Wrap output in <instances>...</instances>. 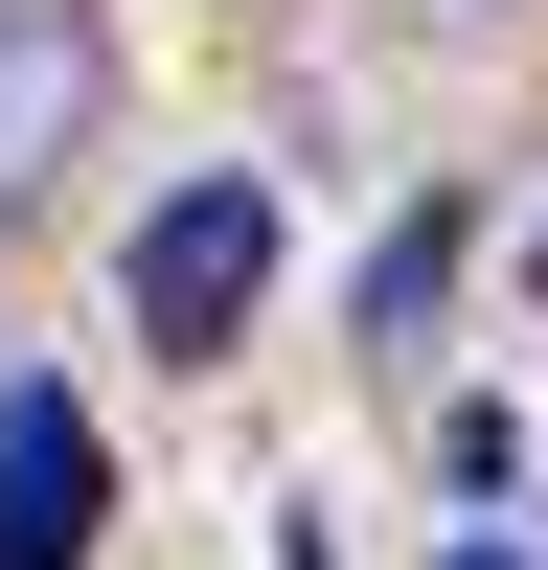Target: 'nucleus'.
<instances>
[{
    "label": "nucleus",
    "mask_w": 548,
    "mask_h": 570,
    "mask_svg": "<svg viewBox=\"0 0 548 570\" xmlns=\"http://www.w3.org/2000/svg\"><path fill=\"white\" fill-rule=\"evenodd\" d=\"M457 570H526V548H457Z\"/></svg>",
    "instance_id": "423d86ee"
},
{
    "label": "nucleus",
    "mask_w": 548,
    "mask_h": 570,
    "mask_svg": "<svg viewBox=\"0 0 548 570\" xmlns=\"http://www.w3.org/2000/svg\"><path fill=\"white\" fill-rule=\"evenodd\" d=\"M252 297H274V183H160V228H137V343L206 365Z\"/></svg>",
    "instance_id": "f257e3e1"
},
{
    "label": "nucleus",
    "mask_w": 548,
    "mask_h": 570,
    "mask_svg": "<svg viewBox=\"0 0 548 570\" xmlns=\"http://www.w3.org/2000/svg\"><path fill=\"white\" fill-rule=\"evenodd\" d=\"M69 548H91V411L0 389V570H69Z\"/></svg>",
    "instance_id": "7ed1b4c3"
},
{
    "label": "nucleus",
    "mask_w": 548,
    "mask_h": 570,
    "mask_svg": "<svg viewBox=\"0 0 548 570\" xmlns=\"http://www.w3.org/2000/svg\"><path fill=\"white\" fill-rule=\"evenodd\" d=\"M434 274H457V206H411L389 252H365V320H434Z\"/></svg>",
    "instance_id": "20e7f679"
},
{
    "label": "nucleus",
    "mask_w": 548,
    "mask_h": 570,
    "mask_svg": "<svg viewBox=\"0 0 548 570\" xmlns=\"http://www.w3.org/2000/svg\"><path fill=\"white\" fill-rule=\"evenodd\" d=\"M91 91H115L91 0H0V206H23V183H46V160L91 137Z\"/></svg>",
    "instance_id": "f03ea898"
},
{
    "label": "nucleus",
    "mask_w": 548,
    "mask_h": 570,
    "mask_svg": "<svg viewBox=\"0 0 548 570\" xmlns=\"http://www.w3.org/2000/svg\"><path fill=\"white\" fill-rule=\"evenodd\" d=\"M526 297H548V228H526Z\"/></svg>",
    "instance_id": "39448f33"
}]
</instances>
